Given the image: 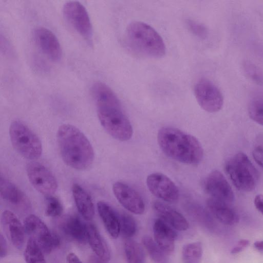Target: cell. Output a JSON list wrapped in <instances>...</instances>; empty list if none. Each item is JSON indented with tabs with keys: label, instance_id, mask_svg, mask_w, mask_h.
Here are the masks:
<instances>
[{
	"label": "cell",
	"instance_id": "obj_1",
	"mask_svg": "<svg viewBox=\"0 0 263 263\" xmlns=\"http://www.w3.org/2000/svg\"><path fill=\"white\" fill-rule=\"evenodd\" d=\"M57 141L63 161L77 170L89 167L94 159L91 144L84 134L76 126L64 124L57 132Z\"/></svg>",
	"mask_w": 263,
	"mask_h": 263
},
{
	"label": "cell",
	"instance_id": "obj_2",
	"mask_svg": "<svg viewBox=\"0 0 263 263\" xmlns=\"http://www.w3.org/2000/svg\"><path fill=\"white\" fill-rule=\"evenodd\" d=\"M157 141L162 151L178 162L195 165L201 162L203 156L202 147L193 136L179 129L166 126L159 129Z\"/></svg>",
	"mask_w": 263,
	"mask_h": 263
},
{
	"label": "cell",
	"instance_id": "obj_3",
	"mask_svg": "<svg viewBox=\"0 0 263 263\" xmlns=\"http://www.w3.org/2000/svg\"><path fill=\"white\" fill-rule=\"evenodd\" d=\"M125 40L130 50L139 55L155 59L165 54L166 48L161 36L144 22L130 23L125 30Z\"/></svg>",
	"mask_w": 263,
	"mask_h": 263
},
{
	"label": "cell",
	"instance_id": "obj_4",
	"mask_svg": "<svg viewBox=\"0 0 263 263\" xmlns=\"http://www.w3.org/2000/svg\"><path fill=\"white\" fill-rule=\"evenodd\" d=\"M97 115L104 129L111 137L121 141L129 140L133 135V128L124 113L118 98L97 104Z\"/></svg>",
	"mask_w": 263,
	"mask_h": 263
},
{
	"label": "cell",
	"instance_id": "obj_5",
	"mask_svg": "<svg viewBox=\"0 0 263 263\" xmlns=\"http://www.w3.org/2000/svg\"><path fill=\"white\" fill-rule=\"evenodd\" d=\"M224 170L234 185L243 192L253 191L258 182V173L248 157L238 153L229 159Z\"/></svg>",
	"mask_w": 263,
	"mask_h": 263
},
{
	"label": "cell",
	"instance_id": "obj_6",
	"mask_svg": "<svg viewBox=\"0 0 263 263\" xmlns=\"http://www.w3.org/2000/svg\"><path fill=\"white\" fill-rule=\"evenodd\" d=\"M9 136L13 147L24 158L35 160L41 156L43 148L40 139L21 121L16 120L11 123Z\"/></svg>",
	"mask_w": 263,
	"mask_h": 263
},
{
	"label": "cell",
	"instance_id": "obj_7",
	"mask_svg": "<svg viewBox=\"0 0 263 263\" xmlns=\"http://www.w3.org/2000/svg\"><path fill=\"white\" fill-rule=\"evenodd\" d=\"M25 232L34 239L44 254H50L60 245V237L51 232L46 224L37 216L31 214L24 219Z\"/></svg>",
	"mask_w": 263,
	"mask_h": 263
},
{
	"label": "cell",
	"instance_id": "obj_8",
	"mask_svg": "<svg viewBox=\"0 0 263 263\" xmlns=\"http://www.w3.org/2000/svg\"><path fill=\"white\" fill-rule=\"evenodd\" d=\"M66 20L73 28L90 44L93 36L92 27L85 7L77 1H68L63 7Z\"/></svg>",
	"mask_w": 263,
	"mask_h": 263
},
{
	"label": "cell",
	"instance_id": "obj_9",
	"mask_svg": "<svg viewBox=\"0 0 263 263\" xmlns=\"http://www.w3.org/2000/svg\"><path fill=\"white\" fill-rule=\"evenodd\" d=\"M194 95L200 106L209 112H216L221 109L223 104L222 95L210 80L201 79L196 83Z\"/></svg>",
	"mask_w": 263,
	"mask_h": 263
},
{
	"label": "cell",
	"instance_id": "obj_10",
	"mask_svg": "<svg viewBox=\"0 0 263 263\" xmlns=\"http://www.w3.org/2000/svg\"><path fill=\"white\" fill-rule=\"evenodd\" d=\"M28 179L36 190L46 196L52 195L58 188L54 176L46 167L39 162L31 161L26 166Z\"/></svg>",
	"mask_w": 263,
	"mask_h": 263
},
{
	"label": "cell",
	"instance_id": "obj_11",
	"mask_svg": "<svg viewBox=\"0 0 263 263\" xmlns=\"http://www.w3.org/2000/svg\"><path fill=\"white\" fill-rule=\"evenodd\" d=\"M146 185L153 195L164 201L175 202L178 199L177 186L163 174L154 173L149 175L146 178Z\"/></svg>",
	"mask_w": 263,
	"mask_h": 263
},
{
	"label": "cell",
	"instance_id": "obj_12",
	"mask_svg": "<svg viewBox=\"0 0 263 263\" xmlns=\"http://www.w3.org/2000/svg\"><path fill=\"white\" fill-rule=\"evenodd\" d=\"M112 191L117 200L127 210L135 214H142L145 204L140 194L128 184L122 182H115Z\"/></svg>",
	"mask_w": 263,
	"mask_h": 263
},
{
	"label": "cell",
	"instance_id": "obj_13",
	"mask_svg": "<svg viewBox=\"0 0 263 263\" xmlns=\"http://www.w3.org/2000/svg\"><path fill=\"white\" fill-rule=\"evenodd\" d=\"M205 192L211 198L227 203L234 200V194L230 184L223 174L218 171L211 172L204 181Z\"/></svg>",
	"mask_w": 263,
	"mask_h": 263
},
{
	"label": "cell",
	"instance_id": "obj_14",
	"mask_svg": "<svg viewBox=\"0 0 263 263\" xmlns=\"http://www.w3.org/2000/svg\"><path fill=\"white\" fill-rule=\"evenodd\" d=\"M34 40L42 52L54 61H59L62 57V49L56 36L50 30L37 27L33 33Z\"/></svg>",
	"mask_w": 263,
	"mask_h": 263
},
{
	"label": "cell",
	"instance_id": "obj_15",
	"mask_svg": "<svg viewBox=\"0 0 263 263\" xmlns=\"http://www.w3.org/2000/svg\"><path fill=\"white\" fill-rule=\"evenodd\" d=\"M4 233L11 244L16 249H21L24 243L25 230L18 217L9 210L4 211L1 218Z\"/></svg>",
	"mask_w": 263,
	"mask_h": 263
},
{
	"label": "cell",
	"instance_id": "obj_16",
	"mask_svg": "<svg viewBox=\"0 0 263 263\" xmlns=\"http://www.w3.org/2000/svg\"><path fill=\"white\" fill-rule=\"evenodd\" d=\"M154 240L166 254L172 253L175 248L177 234L168 224L161 219H156L153 225Z\"/></svg>",
	"mask_w": 263,
	"mask_h": 263
},
{
	"label": "cell",
	"instance_id": "obj_17",
	"mask_svg": "<svg viewBox=\"0 0 263 263\" xmlns=\"http://www.w3.org/2000/svg\"><path fill=\"white\" fill-rule=\"evenodd\" d=\"M153 207L155 212L172 228L180 231L188 229L189 224L185 218L176 210L160 201H155Z\"/></svg>",
	"mask_w": 263,
	"mask_h": 263
},
{
	"label": "cell",
	"instance_id": "obj_18",
	"mask_svg": "<svg viewBox=\"0 0 263 263\" xmlns=\"http://www.w3.org/2000/svg\"><path fill=\"white\" fill-rule=\"evenodd\" d=\"M87 227L88 224L76 215L64 219L61 226L63 232L68 237L81 244L87 241Z\"/></svg>",
	"mask_w": 263,
	"mask_h": 263
},
{
	"label": "cell",
	"instance_id": "obj_19",
	"mask_svg": "<svg viewBox=\"0 0 263 263\" xmlns=\"http://www.w3.org/2000/svg\"><path fill=\"white\" fill-rule=\"evenodd\" d=\"M206 204L212 214L223 224L233 226L238 222L237 213L229 203L210 197L208 199Z\"/></svg>",
	"mask_w": 263,
	"mask_h": 263
},
{
	"label": "cell",
	"instance_id": "obj_20",
	"mask_svg": "<svg viewBox=\"0 0 263 263\" xmlns=\"http://www.w3.org/2000/svg\"><path fill=\"white\" fill-rule=\"evenodd\" d=\"M99 215L108 234L117 238L120 233L119 214L107 203L100 201L97 203Z\"/></svg>",
	"mask_w": 263,
	"mask_h": 263
},
{
	"label": "cell",
	"instance_id": "obj_21",
	"mask_svg": "<svg viewBox=\"0 0 263 263\" xmlns=\"http://www.w3.org/2000/svg\"><path fill=\"white\" fill-rule=\"evenodd\" d=\"M72 192L76 206L80 214L87 220L92 219L95 214V210L89 195L78 184H73Z\"/></svg>",
	"mask_w": 263,
	"mask_h": 263
},
{
	"label": "cell",
	"instance_id": "obj_22",
	"mask_svg": "<svg viewBox=\"0 0 263 263\" xmlns=\"http://www.w3.org/2000/svg\"><path fill=\"white\" fill-rule=\"evenodd\" d=\"M87 241L96 255L104 262L110 258L109 248L95 226L88 224Z\"/></svg>",
	"mask_w": 263,
	"mask_h": 263
},
{
	"label": "cell",
	"instance_id": "obj_23",
	"mask_svg": "<svg viewBox=\"0 0 263 263\" xmlns=\"http://www.w3.org/2000/svg\"><path fill=\"white\" fill-rule=\"evenodd\" d=\"M0 193L1 197L14 205H23L28 202L27 197L14 184L1 177Z\"/></svg>",
	"mask_w": 263,
	"mask_h": 263
},
{
	"label": "cell",
	"instance_id": "obj_24",
	"mask_svg": "<svg viewBox=\"0 0 263 263\" xmlns=\"http://www.w3.org/2000/svg\"><path fill=\"white\" fill-rule=\"evenodd\" d=\"M124 252L127 263H146L143 250L136 241L126 240L124 243Z\"/></svg>",
	"mask_w": 263,
	"mask_h": 263
},
{
	"label": "cell",
	"instance_id": "obj_25",
	"mask_svg": "<svg viewBox=\"0 0 263 263\" xmlns=\"http://www.w3.org/2000/svg\"><path fill=\"white\" fill-rule=\"evenodd\" d=\"M203 254L202 245L200 242H194L185 245L182 250L183 263H200Z\"/></svg>",
	"mask_w": 263,
	"mask_h": 263
},
{
	"label": "cell",
	"instance_id": "obj_26",
	"mask_svg": "<svg viewBox=\"0 0 263 263\" xmlns=\"http://www.w3.org/2000/svg\"><path fill=\"white\" fill-rule=\"evenodd\" d=\"M142 243L149 256L155 263H168L165 253L151 237L145 236Z\"/></svg>",
	"mask_w": 263,
	"mask_h": 263
},
{
	"label": "cell",
	"instance_id": "obj_27",
	"mask_svg": "<svg viewBox=\"0 0 263 263\" xmlns=\"http://www.w3.org/2000/svg\"><path fill=\"white\" fill-rule=\"evenodd\" d=\"M44 254V252L35 241L29 238L24 253L26 262L46 263Z\"/></svg>",
	"mask_w": 263,
	"mask_h": 263
},
{
	"label": "cell",
	"instance_id": "obj_28",
	"mask_svg": "<svg viewBox=\"0 0 263 263\" xmlns=\"http://www.w3.org/2000/svg\"><path fill=\"white\" fill-rule=\"evenodd\" d=\"M120 233L123 236L128 238L133 236L137 230L136 221L134 218L126 213L119 214Z\"/></svg>",
	"mask_w": 263,
	"mask_h": 263
},
{
	"label": "cell",
	"instance_id": "obj_29",
	"mask_svg": "<svg viewBox=\"0 0 263 263\" xmlns=\"http://www.w3.org/2000/svg\"><path fill=\"white\" fill-rule=\"evenodd\" d=\"M248 112L254 121L263 126V98L252 100L249 105Z\"/></svg>",
	"mask_w": 263,
	"mask_h": 263
},
{
	"label": "cell",
	"instance_id": "obj_30",
	"mask_svg": "<svg viewBox=\"0 0 263 263\" xmlns=\"http://www.w3.org/2000/svg\"><path fill=\"white\" fill-rule=\"evenodd\" d=\"M45 212L49 217L60 216L63 212V206L59 199L52 195L46 196Z\"/></svg>",
	"mask_w": 263,
	"mask_h": 263
},
{
	"label": "cell",
	"instance_id": "obj_31",
	"mask_svg": "<svg viewBox=\"0 0 263 263\" xmlns=\"http://www.w3.org/2000/svg\"><path fill=\"white\" fill-rule=\"evenodd\" d=\"M185 24L190 31L197 37L205 39L207 37V28L202 24L191 19H187Z\"/></svg>",
	"mask_w": 263,
	"mask_h": 263
},
{
	"label": "cell",
	"instance_id": "obj_32",
	"mask_svg": "<svg viewBox=\"0 0 263 263\" xmlns=\"http://www.w3.org/2000/svg\"><path fill=\"white\" fill-rule=\"evenodd\" d=\"M243 67L247 74L252 80L258 84H263V73L256 66L250 62H246Z\"/></svg>",
	"mask_w": 263,
	"mask_h": 263
},
{
	"label": "cell",
	"instance_id": "obj_33",
	"mask_svg": "<svg viewBox=\"0 0 263 263\" xmlns=\"http://www.w3.org/2000/svg\"><path fill=\"white\" fill-rule=\"evenodd\" d=\"M250 243L249 240L246 239L240 240L236 245L231 250V253L232 254H237L242 251L246 249Z\"/></svg>",
	"mask_w": 263,
	"mask_h": 263
},
{
	"label": "cell",
	"instance_id": "obj_34",
	"mask_svg": "<svg viewBox=\"0 0 263 263\" xmlns=\"http://www.w3.org/2000/svg\"><path fill=\"white\" fill-rule=\"evenodd\" d=\"M252 155L256 163L263 168V148L256 147L253 150Z\"/></svg>",
	"mask_w": 263,
	"mask_h": 263
},
{
	"label": "cell",
	"instance_id": "obj_35",
	"mask_svg": "<svg viewBox=\"0 0 263 263\" xmlns=\"http://www.w3.org/2000/svg\"><path fill=\"white\" fill-rule=\"evenodd\" d=\"M0 256L1 258L5 257L8 252L7 243L6 239L1 233L0 236Z\"/></svg>",
	"mask_w": 263,
	"mask_h": 263
},
{
	"label": "cell",
	"instance_id": "obj_36",
	"mask_svg": "<svg viewBox=\"0 0 263 263\" xmlns=\"http://www.w3.org/2000/svg\"><path fill=\"white\" fill-rule=\"evenodd\" d=\"M254 203L256 209L263 215V195H256L254 198Z\"/></svg>",
	"mask_w": 263,
	"mask_h": 263
},
{
	"label": "cell",
	"instance_id": "obj_37",
	"mask_svg": "<svg viewBox=\"0 0 263 263\" xmlns=\"http://www.w3.org/2000/svg\"><path fill=\"white\" fill-rule=\"evenodd\" d=\"M67 263H83L74 253H69L66 256Z\"/></svg>",
	"mask_w": 263,
	"mask_h": 263
},
{
	"label": "cell",
	"instance_id": "obj_38",
	"mask_svg": "<svg viewBox=\"0 0 263 263\" xmlns=\"http://www.w3.org/2000/svg\"><path fill=\"white\" fill-rule=\"evenodd\" d=\"M254 247L258 251L263 252V240L255 241L254 243Z\"/></svg>",
	"mask_w": 263,
	"mask_h": 263
},
{
	"label": "cell",
	"instance_id": "obj_39",
	"mask_svg": "<svg viewBox=\"0 0 263 263\" xmlns=\"http://www.w3.org/2000/svg\"><path fill=\"white\" fill-rule=\"evenodd\" d=\"M104 261L102 260L97 256L96 257H93L90 260V263H104Z\"/></svg>",
	"mask_w": 263,
	"mask_h": 263
}]
</instances>
